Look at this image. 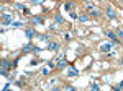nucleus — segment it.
I'll return each mask as SVG.
<instances>
[{"label":"nucleus","instance_id":"obj_22","mask_svg":"<svg viewBox=\"0 0 123 91\" xmlns=\"http://www.w3.org/2000/svg\"><path fill=\"white\" fill-rule=\"evenodd\" d=\"M122 65H123V59H122Z\"/></svg>","mask_w":123,"mask_h":91},{"label":"nucleus","instance_id":"obj_11","mask_svg":"<svg viewBox=\"0 0 123 91\" xmlns=\"http://www.w3.org/2000/svg\"><path fill=\"white\" fill-rule=\"evenodd\" d=\"M54 20H56L59 25H62V23H64V18H62V15H59V13H57L56 16H54Z\"/></svg>","mask_w":123,"mask_h":91},{"label":"nucleus","instance_id":"obj_3","mask_svg":"<svg viewBox=\"0 0 123 91\" xmlns=\"http://www.w3.org/2000/svg\"><path fill=\"white\" fill-rule=\"evenodd\" d=\"M100 51H102V52H110V51H112V42H104V44H100Z\"/></svg>","mask_w":123,"mask_h":91},{"label":"nucleus","instance_id":"obj_12","mask_svg":"<svg viewBox=\"0 0 123 91\" xmlns=\"http://www.w3.org/2000/svg\"><path fill=\"white\" fill-rule=\"evenodd\" d=\"M25 34H26V37H30V39H31V37H33V34H35V31H33V29H25Z\"/></svg>","mask_w":123,"mask_h":91},{"label":"nucleus","instance_id":"obj_9","mask_svg":"<svg viewBox=\"0 0 123 91\" xmlns=\"http://www.w3.org/2000/svg\"><path fill=\"white\" fill-rule=\"evenodd\" d=\"M31 23L33 25H41V23H44V20L41 18V16H33L31 18Z\"/></svg>","mask_w":123,"mask_h":91},{"label":"nucleus","instance_id":"obj_13","mask_svg":"<svg viewBox=\"0 0 123 91\" xmlns=\"http://www.w3.org/2000/svg\"><path fill=\"white\" fill-rule=\"evenodd\" d=\"M90 15H92V16H98V15H100L98 8H90Z\"/></svg>","mask_w":123,"mask_h":91},{"label":"nucleus","instance_id":"obj_4","mask_svg":"<svg viewBox=\"0 0 123 91\" xmlns=\"http://www.w3.org/2000/svg\"><path fill=\"white\" fill-rule=\"evenodd\" d=\"M8 67H10V64L7 62V60H2V70H0V73L5 76L7 75V70H8Z\"/></svg>","mask_w":123,"mask_h":91},{"label":"nucleus","instance_id":"obj_5","mask_svg":"<svg viewBox=\"0 0 123 91\" xmlns=\"http://www.w3.org/2000/svg\"><path fill=\"white\" fill-rule=\"evenodd\" d=\"M48 47H49L51 51H54V52H57V51H59V44H57V42H53V41H49Z\"/></svg>","mask_w":123,"mask_h":91},{"label":"nucleus","instance_id":"obj_2","mask_svg":"<svg viewBox=\"0 0 123 91\" xmlns=\"http://www.w3.org/2000/svg\"><path fill=\"white\" fill-rule=\"evenodd\" d=\"M2 25L3 26H8V25H12V15L10 13H3V16H2Z\"/></svg>","mask_w":123,"mask_h":91},{"label":"nucleus","instance_id":"obj_10","mask_svg":"<svg viewBox=\"0 0 123 91\" xmlns=\"http://www.w3.org/2000/svg\"><path fill=\"white\" fill-rule=\"evenodd\" d=\"M39 41H43V42L49 44V36H48V34H41V36H39Z\"/></svg>","mask_w":123,"mask_h":91},{"label":"nucleus","instance_id":"obj_16","mask_svg":"<svg viewBox=\"0 0 123 91\" xmlns=\"http://www.w3.org/2000/svg\"><path fill=\"white\" fill-rule=\"evenodd\" d=\"M77 18H79V21H82V23H85V21H87V16H85V15H79V16H77Z\"/></svg>","mask_w":123,"mask_h":91},{"label":"nucleus","instance_id":"obj_1","mask_svg":"<svg viewBox=\"0 0 123 91\" xmlns=\"http://www.w3.org/2000/svg\"><path fill=\"white\" fill-rule=\"evenodd\" d=\"M23 52H25V54H28V52H39V47H35V46H31V44H26L25 47H23Z\"/></svg>","mask_w":123,"mask_h":91},{"label":"nucleus","instance_id":"obj_17","mask_svg":"<svg viewBox=\"0 0 123 91\" xmlns=\"http://www.w3.org/2000/svg\"><path fill=\"white\" fill-rule=\"evenodd\" d=\"M117 36L120 39H123V29H117Z\"/></svg>","mask_w":123,"mask_h":91},{"label":"nucleus","instance_id":"obj_18","mask_svg":"<svg viewBox=\"0 0 123 91\" xmlns=\"http://www.w3.org/2000/svg\"><path fill=\"white\" fill-rule=\"evenodd\" d=\"M15 7L18 10H25V5H23V3H15Z\"/></svg>","mask_w":123,"mask_h":91},{"label":"nucleus","instance_id":"obj_8","mask_svg":"<svg viewBox=\"0 0 123 91\" xmlns=\"http://www.w3.org/2000/svg\"><path fill=\"white\" fill-rule=\"evenodd\" d=\"M107 37H108L110 41H113V42H120V39H117V36H115L112 31H107Z\"/></svg>","mask_w":123,"mask_h":91},{"label":"nucleus","instance_id":"obj_21","mask_svg":"<svg viewBox=\"0 0 123 91\" xmlns=\"http://www.w3.org/2000/svg\"><path fill=\"white\" fill-rule=\"evenodd\" d=\"M43 0H33V5H38V3H41Z\"/></svg>","mask_w":123,"mask_h":91},{"label":"nucleus","instance_id":"obj_6","mask_svg":"<svg viewBox=\"0 0 123 91\" xmlns=\"http://www.w3.org/2000/svg\"><path fill=\"white\" fill-rule=\"evenodd\" d=\"M66 73L69 75V76H77V75H79V72H77L76 68H72V67H69V68L66 70Z\"/></svg>","mask_w":123,"mask_h":91},{"label":"nucleus","instance_id":"obj_15","mask_svg":"<svg viewBox=\"0 0 123 91\" xmlns=\"http://www.w3.org/2000/svg\"><path fill=\"white\" fill-rule=\"evenodd\" d=\"M12 26H13V28H21V26H23V23H21V21H13Z\"/></svg>","mask_w":123,"mask_h":91},{"label":"nucleus","instance_id":"obj_19","mask_svg":"<svg viewBox=\"0 0 123 91\" xmlns=\"http://www.w3.org/2000/svg\"><path fill=\"white\" fill-rule=\"evenodd\" d=\"M115 90H123V80L120 81V85H117V86H115Z\"/></svg>","mask_w":123,"mask_h":91},{"label":"nucleus","instance_id":"obj_14","mask_svg":"<svg viewBox=\"0 0 123 91\" xmlns=\"http://www.w3.org/2000/svg\"><path fill=\"white\" fill-rule=\"evenodd\" d=\"M90 90H94V91H98V85L92 80V83H90Z\"/></svg>","mask_w":123,"mask_h":91},{"label":"nucleus","instance_id":"obj_20","mask_svg":"<svg viewBox=\"0 0 123 91\" xmlns=\"http://www.w3.org/2000/svg\"><path fill=\"white\" fill-rule=\"evenodd\" d=\"M64 7H66V10H71V8H72V3H71V2H67Z\"/></svg>","mask_w":123,"mask_h":91},{"label":"nucleus","instance_id":"obj_7","mask_svg":"<svg viewBox=\"0 0 123 91\" xmlns=\"http://www.w3.org/2000/svg\"><path fill=\"white\" fill-rule=\"evenodd\" d=\"M105 13H107V16H108V18H115V10L112 8V7H107Z\"/></svg>","mask_w":123,"mask_h":91}]
</instances>
